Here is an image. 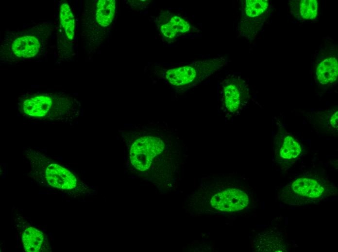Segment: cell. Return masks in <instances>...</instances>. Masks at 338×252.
Masks as SVG:
<instances>
[{"label": "cell", "mask_w": 338, "mask_h": 252, "mask_svg": "<svg viewBox=\"0 0 338 252\" xmlns=\"http://www.w3.org/2000/svg\"><path fill=\"white\" fill-rule=\"evenodd\" d=\"M60 20L67 37L69 40H72L74 34V16L69 5L66 3H63L60 7Z\"/></svg>", "instance_id": "cell-14"}, {"label": "cell", "mask_w": 338, "mask_h": 252, "mask_svg": "<svg viewBox=\"0 0 338 252\" xmlns=\"http://www.w3.org/2000/svg\"><path fill=\"white\" fill-rule=\"evenodd\" d=\"M223 111L227 116H232L241 110L247 103L249 89L243 80L237 78L228 79L222 88Z\"/></svg>", "instance_id": "cell-5"}, {"label": "cell", "mask_w": 338, "mask_h": 252, "mask_svg": "<svg viewBox=\"0 0 338 252\" xmlns=\"http://www.w3.org/2000/svg\"><path fill=\"white\" fill-rule=\"evenodd\" d=\"M196 69L190 66L169 69L166 73V78L171 85L175 86L185 85L192 82L197 77Z\"/></svg>", "instance_id": "cell-11"}, {"label": "cell", "mask_w": 338, "mask_h": 252, "mask_svg": "<svg viewBox=\"0 0 338 252\" xmlns=\"http://www.w3.org/2000/svg\"><path fill=\"white\" fill-rule=\"evenodd\" d=\"M274 154L279 163L289 162L300 157L303 153L300 142L281 126L274 140Z\"/></svg>", "instance_id": "cell-6"}, {"label": "cell", "mask_w": 338, "mask_h": 252, "mask_svg": "<svg viewBox=\"0 0 338 252\" xmlns=\"http://www.w3.org/2000/svg\"><path fill=\"white\" fill-rule=\"evenodd\" d=\"M338 109H335L334 110L330 111L328 113L323 114L320 118H319L320 119L319 122L328 130L331 132L336 131L338 130Z\"/></svg>", "instance_id": "cell-17"}, {"label": "cell", "mask_w": 338, "mask_h": 252, "mask_svg": "<svg viewBox=\"0 0 338 252\" xmlns=\"http://www.w3.org/2000/svg\"><path fill=\"white\" fill-rule=\"evenodd\" d=\"M79 106L75 99L56 94H32L20 101L18 110L28 119L38 121L67 123L80 114Z\"/></svg>", "instance_id": "cell-2"}, {"label": "cell", "mask_w": 338, "mask_h": 252, "mask_svg": "<svg viewBox=\"0 0 338 252\" xmlns=\"http://www.w3.org/2000/svg\"><path fill=\"white\" fill-rule=\"evenodd\" d=\"M332 184L313 176H299L291 180L282 189L281 200L291 205L315 203L335 192Z\"/></svg>", "instance_id": "cell-3"}, {"label": "cell", "mask_w": 338, "mask_h": 252, "mask_svg": "<svg viewBox=\"0 0 338 252\" xmlns=\"http://www.w3.org/2000/svg\"><path fill=\"white\" fill-rule=\"evenodd\" d=\"M25 251L35 252L44 251L46 240L42 232L33 227L27 228L22 234Z\"/></svg>", "instance_id": "cell-12"}, {"label": "cell", "mask_w": 338, "mask_h": 252, "mask_svg": "<svg viewBox=\"0 0 338 252\" xmlns=\"http://www.w3.org/2000/svg\"><path fill=\"white\" fill-rule=\"evenodd\" d=\"M254 246L257 252H284L288 250L283 236L271 230L258 234L254 239Z\"/></svg>", "instance_id": "cell-9"}, {"label": "cell", "mask_w": 338, "mask_h": 252, "mask_svg": "<svg viewBox=\"0 0 338 252\" xmlns=\"http://www.w3.org/2000/svg\"><path fill=\"white\" fill-rule=\"evenodd\" d=\"M212 206L221 211L233 212L245 209L249 204V197L243 191L235 188L228 189L215 194L211 199Z\"/></svg>", "instance_id": "cell-7"}, {"label": "cell", "mask_w": 338, "mask_h": 252, "mask_svg": "<svg viewBox=\"0 0 338 252\" xmlns=\"http://www.w3.org/2000/svg\"><path fill=\"white\" fill-rule=\"evenodd\" d=\"M32 168L33 176L52 187L63 190H71L84 184L77 175L68 169L55 163L40 152L28 149L25 150Z\"/></svg>", "instance_id": "cell-4"}, {"label": "cell", "mask_w": 338, "mask_h": 252, "mask_svg": "<svg viewBox=\"0 0 338 252\" xmlns=\"http://www.w3.org/2000/svg\"><path fill=\"white\" fill-rule=\"evenodd\" d=\"M115 12V0H99L96 14L98 24L103 27L109 25L113 19Z\"/></svg>", "instance_id": "cell-13"}, {"label": "cell", "mask_w": 338, "mask_h": 252, "mask_svg": "<svg viewBox=\"0 0 338 252\" xmlns=\"http://www.w3.org/2000/svg\"><path fill=\"white\" fill-rule=\"evenodd\" d=\"M322 52L315 66L316 79L323 86L332 85L337 80L338 66L337 57L332 51Z\"/></svg>", "instance_id": "cell-8"}, {"label": "cell", "mask_w": 338, "mask_h": 252, "mask_svg": "<svg viewBox=\"0 0 338 252\" xmlns=\"http://www.w3.org/2000/svg\"><path fill=\"white\" fill-rule=\"evenodd\" d=\"M299 11L303 18L305 19H314L318 13L317 1L316 0H300Z\"/></svg>", "instance_id": "cell-16"}, {"label": "cell", "mask_w": 338, "mask_h": 252, "mask_svg": "<svg viewBox=\"0 0 338 252\" xmlns=\"http://www.w3.org/2000/svg\"><path fill=\"white\" fill-rule=\"evenodd\" d=\"M269 7L268 0H246L245 13L247 16L255 17L264 13Z\"/></svg>", "instance_id": "cell-15"}, {"label": "cell", "mask_w": 338, "mask_h": 252, "mask_svg": "<svg viewBox=\"0 0 338 252\" xmlns=\"http://www.w3.org/2000/svg\"><path fill=\"white\" fill-rule=\"evenodd\" d=\"M126 148L127 167L144 179L162 173V160L168 147L180 140L177 130L167 123L150 122L118 130Z\"/></svg>", "instance_id": "cell-1"}, {"label": "cell", "mask_w": 338, "mask_h": 252, "mask_svg": "<svg viewBox=\"0 0 338 252\" xmlns=\"http://www.w3.org/2000/svg\"><path fill=\"white\" fill-rule=\"evenodd\" d=\"M40 47L37 38L24 36L16 39L12 46V51L18 57L29 58L35 56Z\"/></svg>", "instance_id": "cell-10"}, {"label": "cell", "mask_w": 338, "mask_h": 252, "mask_svg": "<svg viewBox=\"0 0 338 252\" xmlns=\"http://www.w3.org/2000/svg\"><path fill=\"white\" fill-rule=\"evenodd\" d=\"M169 23L177 32H186L190 29L188 22L179 16L171 17Z\"/></svg>", "instance_id": "cell-18"}, {"label": "cell", "mask_w": 338, "mask_h": 252, "mask_svg": "<svg viewBox=\"0 0 338 252\" xmlns=\"http://www.w3.org/2000/svg\"><path fill=\"white\" fill-rule=\"evenodd\" d=\"M160 30L163 34L169 39L174 38L177 33L169 23L162 25Z\"/></svg>", "instance_id": "cell-19"}]
</instances>
